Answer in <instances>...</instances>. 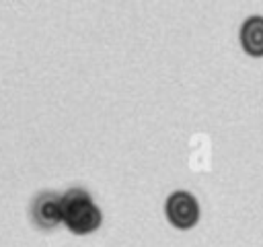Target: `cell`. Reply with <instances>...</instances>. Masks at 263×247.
<instances>
[{
	"instance_id": "obj_3",
	"label": "cell",
	"mask_w": 263,
	"mask_h": 247,
	"mask_svg": "<svg viewBox=\"0 0 263 247\" xmlns=\"http://www.w3.org/2000/svg\"><path fill=\"white\" fill-rule=\"evenodd\" d=\"M31 218L39 228H53L62 222V204L60 193L41 191L31 204Z\"/></svg>"
},
{
	"instance_id": "obj_2",
	"label": "cell",
	"mask_w": 263,
	"mask_h": 247,
	"mask_svg": "<svg viewBox=\"0 0 263 247\" xmlns=\"http://www.w3.org/2000/svg\"><path fill=\"white\" fill-rule=\"evenodd\" d=\"M164 214L168 218V222L177 228H191L197 224L199 220V204L195 200L193 193L185 191V189H179V191H173L166 202H164Z\"/></svg>"
},
{
	"instance_id": "obj_4",
	"label": "cell",
	"mask_w": 263,
	"mask_h": 247,
	"mask_svg": "<svg viewBox=\"0 0 263 247\" xmlns=\"http://www.w3.org/2000/svg\"><path fill=\"white\" fill-rule=\"evenodd\" d=\"M240 45L247 56L263 58V16H249L240 27Z\"/></svg>"
},
{
	"instance_id": "obj_1",
	"label": "cell",
	"mask_w": 263,
	"mask_h": 247,
	"mask_svg": "<svg viewBox=\"0 0 263 247\" xmlns=\"http://www.w3.org/2000/svg\"><path fill=\"white\" fill-rule=\"evenodd\" d=\"M62 204V222L74 235H88L97 231L103 222L99 206L92 202L90 193L82 187H70L60 196Z\"/></svg>"
}]
</instances>
